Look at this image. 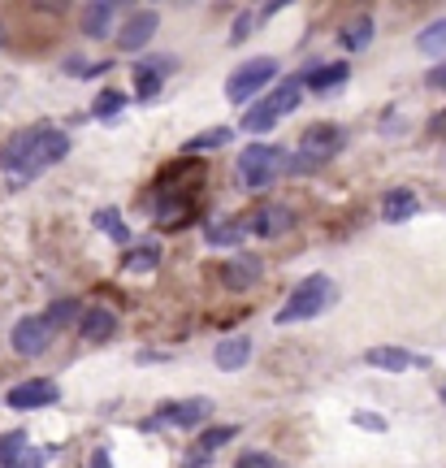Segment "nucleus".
Here are the masks:
<instances>
[{
  "instance_id": "f257e3e1",
  "label": "nucleus",
  "mask_w": 446,
  "mask_h": 468,
  "mask_svg": "<svg viewBox=\"0 0 446 468\" xmlns=\"http://www.w3.org/2000/svg\"><path fill=\"white\" fill-rule=\"evenodd\" d=\"M69 152L66 131H52V126H31V131H17L5 152H0V165L14 183H31L44 169H52L61 156Z\"/></svg>"
},
{
  "instance_id": "f03ea898",
  "label": "nucleus",
  "mask_w": 446,
  "mask_h": 468,
  "mask_svg": "<svg viewBox=\"0 0 446 468\" xmlns=\"http://www.w3.org/2000/svg\"><path fill=\"white\" fill-rule=\"evenodd\" d=\"M334 300H338V286H334V278H325V273H308V278L291 291V300L278 308V325H295V321L321 317Z\"/></svg>"
},
{
  "instance_id": "7ed1b4c3",
  "label": "nucleus",
  "mask_w": 446,
  "mask_h": 468,
  "mask_svg": "<svg viewBox=\"0 0 446 468\" xmlns=\"http://www.w3.org/2000/svg\"><path fill=\"white\" fill-rule=\"evenodd\" d=\"M299 101H303V79H286V83H278L269 91L265 101H256L248 113H243V131H251V134L269 131L273 122H281L286 113H295Z\"/></svg>"
},
{
  "instance_id": "20e7f679",
  "label": "nucleus",
  "mask_w": 446,
  "mask_h": 468,
  "mask_svg": "<svg viewBox=\"0 0 446 468\" xmlns=\"http://www.w3.org/2000/svg\"><path fill=\"white\" fill-rule=\"evenodd\" d=\"M234 169H239V183L251 186V191H260V186H269L278 174H286V152L273 148V144H251V148L239 152Z\"/></svg>"
},
{
  "instance_id": "39448f33",
  "label": "nucleus",
  "mask_w": 446,
  "mask_h": 468,
  "mask_svg": "<svg viewBox=\"0 0 446 468\" xmlns=\"http://www.w3.org/2000/svg\"><path fill=\"white\" fill-rule=\"evenodd\" d=\"M278 79V61L273 57H256V61H243V66L230 74V83H226V96L234 104H248L256 91H265L269 83Z\"/></svg>"
},
{
  "instance_id": "423d86ee",
  "label": "nucleus",
  "mask_w": 446,
  "mask_h": 468,
  "mask_svg": "<svg viewBox=\"0 0 446 468\" xmlns=\"http://www.w3.org/2000/svg\"><path fill=\"white\" fill-rule=\"evenodd\" d=\"M347 144V131L343 126H334V122H316L303 131L299 139V161H308V165H325L338 156V148Z\"/></svg>"
},
{
  "instance_id": "0eeeda50",
  "label": "nucleus",
  "mask_w": 446,
  "mask_h": 468,
  "mask_svg": "<svg viewBox=\"0 0 446 468\" xmlns=\"http://www.w3.org/2000/svg\"><path fill=\"white\" fill-rule=\"evenodd\" d=\"M52 335H57V330H52L44 317H22L14 325L9 343H14L17 356H44V351L52 347Z\"/></svg>"
},
{
  "instance_id": "6e6552de",
  "label": "nucleus",
  "mask_w": 446,
  "mask_h": 468,
  "mask_svg": "<svg viewBox=\"0 0 446 468\" xmlns=\"http://www.w3.org/2000/svg\"><path fill=\"white\" fill-rule=\"evenodd\" d=\"M243 226H248L251 234H260V239H281L286 230H295V213H291L286 204H260Z\"/></svg>"
},
{
  "instance_id": "1a4fd4ad",
  "label": "nucleus",
  "mask_w": 446,
  "mask_h": 468,
  "mask_svg": "<svg viewBox=\"0 0 446 468\" xmlns=\"http://www.w3.org/2000/svg\"><path fill=\"white\" fill-rule=\"evenodd\" d=\"M208 417H213V403L208 399H182V403L161 408L156 420H148V425H178V430H196V425H204Z\"/></svg>"
},
{
  "instance_id": "9d476101",
  "label": "nucleus",
  "mask_w": 446,
  "mask_h": 468,
  "mask_svg": "<svg viewBox=\"0 0 446 468\" xmlns=\"http://www.w3.org/2000/svg\"><path fill=\"white\" fill-rule=\"evenodd\" d=\"M61 399V390H57V382H48V378H31V382H22L9 390V408H17V412H31V408H48V403Z\"/></svg>"
},
{
  "instance_id": "9b49d317",
  "label": "nucleus",
  "mask_w": 446,
  "mask_h": 468,
  "mask_svg": "<svg viewBox=\"0 0 446 468\" xmlns=\"http://www.w3.org/2000/svg\"><path fill=\"white\" fill-rule=\"evenodd\" d=\"M178 69L174 57H152V61H134V91H139V101H152L161 83H165L169 74Z\"/></svg>"
},
{
  "instance_id": "f8f14e48",
  "label": "nucleus",
  "mask_w": 446,
  "mask_h": 468,
  "mask_svg": "<svg viewBox=\"0 0 446 468\" xmlns=\"http://www.w3.org/2000/svg\"><path fill=\"white\" fill-rule=\"evenodd\" d=\"M364 365L386 368V373H408V368H430V360L408 347H368L364 351Z\"/></svg>"
},
{
  "instance_id": "ddd939ff",
  "label": "nucleus",
  "mask_w": 446,
  "mask_h": 468,
  "mask_svg": "<svg viewBox=\"0 0 446 468\" xmlns=\"http://www.w3.org/2000/svg\"><path fill=\"white\" fill-rule=\"evenodd\" d=\"M347 74H351L347 61H325V66H313L308 74H299V79H303V91H316V96H330L334 87H343V83H347Z\"/></svg>"
},
{
  "instance_id": "4468645a",
  "label": "nucleus",
  "mask_w": 446,
  "mask_h": 468,
  "mask_svg": "<svg viewBox=\"0 0 446 468\" xmlns=\"http://www.w3.org/2000/svg\"><path fill=\"white\" fill-rule=\"evenodd\" d=\"M260 273H265L260 256H234V261L221 265V282L230 286V291H248V286L260 282Z\"/></svg>"
},
{
  "instance_id": "2eb2a0df",
  "label": "nucleus",
  "mask_w": 446,
  "mask_h": 468,
  "mask_svg": "<svg viewBox=\"0 0 446 468\" xmlns=\"http://www.w3.org/2000/svg\"><path fill=\"white\" fill-rule=\"evenodd\" d=\"M156 27H161V17L152 14V9H139V14H134L131 22L117 31V44H122L126 52H139L152 39V35H156Z\"/></svg>"
},
{
  "instance_id": "dca6fc26",
  "label": "nucleus",
  "mask_w": 446,
  "mask_h": 468,
  "mask_svg": "<svg viewBox=\"0 0 446 468\" xmlns=\"http://www.w3.org/2000/svg\"><path fill=\"white\" fill-rule=\"evenodd\" d=\"M251 360V338L248 335H234V338H221L213 351V365L226 368V373H234V368H243Z\"/></svg>"
},
{
  "instance_id": "f3484780",
  "label": "nucleus",
  "mask_w": 446,
  "mask_h": 468,
  "mask_svg": "<svg viewBox=\"0 0 446 468\" xmlns=\"http://www.w3.org/2000/svg\"><path fill=\"white\" fill-rule=\"evenodd\" d=\"M416 208H420V200H416V191H408V186H395V191L381 196V221H390V226L408 221Z\"/></svg>"
},
{
  "instance_id": "a211bd4d",
  "label": "nucleus",
  "mask_w": 446,
  "mask_h": 468,
  "mask_svg": "<svg viewBox=\"0 0 446 468\" xmlns=\"http://www.w3.org/2000/svg\"><path fill=\"white\" fill-rule=\"evenodd\" d=\"M79 330H83V338L87 343H109V338L117 335V317L109 313V308H87L83 313V321H79Z\"/></svg>"
},
{
  "instance_id": "6ab92c4d",
  "label": "nucleus",
  "mask_w": 446,
  "mask_h": 468,
  "mask_svg": "<svg viewBox=\"0 0 446 468\" xmlns=\"http://www.w3.org/2000/svg\"><path fill=\"white\" fill-rule=\"evenodd\" d=\"M113 5L109 0H100V5H87L83 9V35L87 39H109L113 35Z\"/></svg>"
},
{
  "instance_id": "aec40b11",
  "label": "nucleus",
  "mask_w": 446,
  "mask_h": 468,
  "mask_svg": "<svg viewBox=\"0 0 446 468\" xmlns=\"http://www.w3.org/2000/svg\"><path fill=\"white\" fill-rule=\"evenodd\" d=\"M373 31H377V22H373V17H351L347 27L338 31V44H343L347 52H360V48L373 44Z\"/></svg>"
},
{
  "instance_id": "412c9836",
  "label": "nucleus",
  "mask_w": 446,
  "mask_h": 468,
  "mask_svg": "<svg viewBox=\"0 0 446 468\" xmlns=\"http://www.w3.org/2000/svg\"><path fill=\"white\" fill-rule=\"evenodd\" d=\"M186 218H191V200H186V196H165L161 208H156V221H161L165 230H178Z\"/></svg>"
},
{
  "instance_id": "4be33fe9",
  "label": "nucleus",
  "mask_w": 446,
  "mask_h": 468,
  "mask_svg": "<svg viewBox=\"0 0 446 468\" xmlns=\"http://www.w3.org/2000/svg\"><path fill=\"white\" fill-rule=\"evenodd\" d=\"M230 139H234V131H230V126H217V131L191 134V139L182 144V152H186V156H196V152H213V148H226Z\"/></svg>"
},
{
  "instance_id": "5701e85b",
  "label": "nucleus",
  "mask_w": 446,
  "mask_h": 468,
  "mask_svg": "<svg viewBox=\"0 0 446 468\" xmlns=\"http://www.w3.org/2000/svg\"><path fill=\"white\" fill-rule=\"evenodd\" d=\"M416 48L425 52V57H446V17L430 22L425 31L416 35Z\"/></svg>"
},
{
  "instance_id": "b1692460",
  "label": "nucleus",
  "mask_w": 446,
  "mask_h": 468,
  "mask_svg": "<svg viewBox=\"0 0 446 468\" xmlns=\"http://www.w3.org/2000/svg\"><path fill=\"white\" fill-rule=\"evenodd\" d=\"M230 438H234V425H213V430H204V434H199V452H196V460L204 464V460H208V455H213L217 447H226ZM196 460H191V464H196Z\"/></svg>"
},
{
  "instance_id": "393cba45",
  "label": "nucleus",
  "mask_w": 446,
  "mask_h": 468,
  "mask_svg": "<svg viewBox=\"0 0 446 468\" xmlns=\"http://www.w3.org/2000/svg\"><path fill=\"white\" fill-rule=\"evenodd\" d=\"M22 455H27V434H22V430H9V434L0 438V468H17Z\"/></svg>"
},
{
  "instance_id": "a878e982",
  "label": "nucleus",
  "mask_w": 446,
  "mask_h": 468,
  "mask_svg": "<svg viewBox=\"0 0 446 468\" xmlns=\"http://www.w3.org/2000/svg\"><path fill=\"white\" fill-rule=\"evenodd\" d=\"M126 269H134V273H152V269L161 265V248L156 243H143V248H131L126 251V261H122Z\"/></svg>"
},
{
  "instance_id": "bb28decb",
  "label": "nucleus",
  "mask_w": 446,
  "mask_h": 468,
  "mask_svg": "<svg viewBox=\"0 0 446 468\" xmlns=\"http://www.w3.org/2000/svg\"><path fill=\"white\" fill-rule=\"evenodd\" d=\"M243 230H248V226L234 218V221H217V226H208V234H204V239H208L213 248H230V243H239V239H243Z\"/></svg>"
},
{
  "instance_id": "cd10ccee",
  "label": "nucleus",
  "mask_w": 446,
  "mask_h": 468,
  "mask_svg": "<svg viewBox=\"0 0 446 468\" xmlns=\"http://www.w3.org/2000/svg\"><path fill=\"white\" fill-rule=\"evenodd\" d=\"M96 226L109 234L113 243H131V230L122 226V213H117V208H100V213H96Z\"/></svg>"
},
{
  "instance_id": "c85d7f7f",
  "label": "nucleus",
  "mask_w": 446,
  "mask_h": 468,
  "mask_svg": "<svg viewBox=\"0 0 446 468\" xmlns=\"http://www.w3.org/2000/svg\"><path fill=\"white\" fill-rule=\"evenodd\" d=\"M44 321L57 330V325H69V321H83V308H79V300H57L48 313H44Z\"/></svg>"
},
{
  "instance_id": "c756f323",
  "label": "nucleus",
  "mask_w": 446,
  "mask_h": 468,
  "mask_svg": "<svg viewBox=\"0 0 446 468\" xmlns=\"http://www.w3.org/2000/svg\"><path fill=\"white\" fill-rule=\"evenodd\" d=\"M174 183H204V161H182L178 169H169L165 178H161V186H174Z\"/></svg>"
},
{
  "instance_id": "7c9ffc66",
  "label": "nucleus",
  "mask_w": 446,
  "mask_h": 468,
  "mask_svg": "<svg viewBox=\"0 0 446 468\" xmlns=\"http://www.w3.org/2000/svg\"><path fill=\"white\" fill-rule=\"evenodd\" d=\"M251 31H256V14H239L234 17V27H230V44H243Z\"/></svg>"
},
{
  "instance_id": "2f4dec72",
  "label": "nucleus",
  "mask_w": 446,
  "mask_h": 468,
  "mask_svg": "<svg viewBox=\"0 0 446 468\" xmlns=\"http://www.w3.org/2000/svg\"><path fill=\"white\" fill-rule=\"evenodd\" d=\"M122 104H126V96H122V91H104V96L96 101V117H113Z\"/></svg>"
},
{
  "instance_id": "473e14b6",
  "label": "nucleus",
  "mask_w": 446,
  "mask_h": 468,
  "mask_svg": "<svg viewBox=\"0 0 446 468\" xmlns=\"http://www.w3.org/2000/svg\"><path fill=\"white\" fill-rule=\"evenodd\" d=\"M356 425L373 430V434H386V417H373V412H356Z\"/></svg>"
},
{
  "instance_id": "72a5a7b5",
  "label": "nucleus",
  "mask_w": 446,
  "mask_h": 468,
  "mask_svg": "<svg viewBox=\"0 0 446 468\" xmlns=\"http://www.w3.org/2000/svg\"><path fill=\"white\" fill-rule=\"evenodd\" d=\"M234 468H273V460H269V455H260V452H251V455H243Z\"/></svg>"
},
{
  "instance_id": "f704fd0d",
  "label": "nucleus",
  "mask_w": 446,
  "mask_h": 468,
  "mask_svg": "<svg viewBox=\"0 0 446 468\" xmlns=\"http://www.w3.org/2000/svg\"><path fill=\"white\" fill-rule=\"evenodd\" d=\"M425 83H430V87H442V91H446V61H442V66H433L430 74H425Z\"/></svg>"
},
{
  "instance_id": "c9c22d12",
  "label": "nucleus",
  "mask_w": 446,
  "mask_h": 468,
  "mask_svg": "<svg viewBox=\"0 0 446 468\" xmlns=\"http://www.w3.org/2000/svg\"><path fill=\"white\" fill-rule=\"evenodd\" d=\"M87 468H113V460H109V452H96V455H91V464H87Z\"/></svg>"
},
{
  "instance_id": "e433bc0d",
  "label": "nucleus",
  "mask_w": 446,
  "mask_h": 468,
  "mask_svg": "<svg viewBox=\"0 0 446 468\" xmlns=\"http://www.w3.org/2000/svg\"><path fill=\"white\" fill-rule=\"evenodd\" d=\"M430 131H433V134H446V113L433 117V122H430Z\"/></svg>"
},
{
  "instance_id": "4c0bfd02",
  "label": "nucleus",
  "mask_w": 446,
  "mask_h": 468,
  "mask_svg": "<svg viewBox=\"0 0 446 468\" xmlns=\"http://www.w3.org/2000/svg\"><path fill=\"white\" fill-rule=\"evenodd\" d=\"M442 403H446V382H442Z\"/></svg>"
},
{
  "instance_id": "58836bf2",
  "label": "nucleus",
  "mask_w": 446,
  "mask_h": 468,
  "mask_svg": "<svg viewBox=\"0 0 446 468\" xmlns=\"http://www.w3.org/2000/svg\"><path fill=\"white\" fill-rule=\"evenodd\" d=\"M0 39H5V31H0Z\"/></svg>"
}]
</instances>
